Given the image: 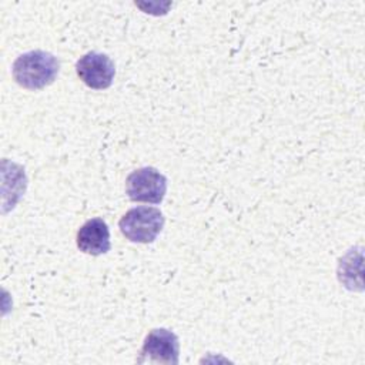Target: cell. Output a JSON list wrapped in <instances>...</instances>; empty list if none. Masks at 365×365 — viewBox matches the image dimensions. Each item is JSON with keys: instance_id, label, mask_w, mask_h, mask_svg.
Segmentation results:
<instances>
[{"instance_id": "cell-2", "label": "cell", "mask_w": 365, "mask_h": 365, "mask_svg": "<svg viewBox=\"0 0 365 365\" xmlns=\"http://www.w3.org/2000/svg\"><path fill=\"white\" fill-rule=\"evenodd\" d=\"M121 234L131 242L150 244L164 227V215L155 207H135L118 221Z\"/></svg>"}, {"instance_id": "cell-6", "label": "cell", "mask_w": 365, "mask_h": 365, "mask_svg": "<svg viewBox=\"0 0 365 365\" xmlns=\"http://www.w3.org/2000/svg\"><path fill=\"white\" fill-rule=\"evenodd\" d=\"M80 251L90 255H101L110 251V230L103 218L87 220L77 231L76 238Z\"/></svg>"}, {"instance_id": "cell-1", "label": "cell", "mask_w": 365, "mask_h": 365, "mask_svg": "<svg viewBox=\"0 0 365 365\" xmlns=\"http://www.w3.org/2000/svg\"><path fill=\"white\" fill-rule=\"evenodd\" d=\"M60 63L48 51L31 50L19 56L11 67L16 83L27 90H40L50 86L58 74Z\"/></svg>"}, {"instance_id": "cell-5", "label": "cell", "mask_w": 365, "mask_h": 365, "mask_svg": "<svg viewBox=\"0 0 365 365\" xmlns=\"http://www.w3.org/2000/svg\"><path fill=\"white\" fill-rule=\"evenodd\" d=\"M76 71L87 87L93 90H106L113 84L115 66L107 54L88 51L77 60Z\"/></svg>"}, {"instance_id": "cell-3", "label": "cell", "mask_w": 365, "mask_h": 365, "mask_svg": "<svg viewBox=\"0 0 365 365\" xmlns=\"http://www.w3.org/2000/svg\"><path fill=\"white\" fill-rule=\"evenodd\" d=\"M167 192V177L154 167L134 170L125 178V194L134 202L160 204Z\"/></svg>"}, {"instance_id": "cell-4", "label": "cell", "mask_w": 365, "mask_h": 365, "mask_svg": "<svg viewBox=\"0 0 365 365\" xmlns=\"http://www.w3.org/2000/svg\"><path fill=\"white\" fill-rule=\"evenodd\" d=\"M178 356L180 344L177 335L170 329L155 328L147 334L137 362L177 365Z\"/></svg>"}]
</instances>
